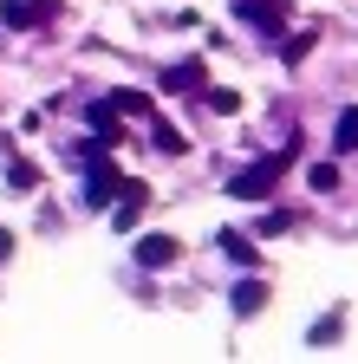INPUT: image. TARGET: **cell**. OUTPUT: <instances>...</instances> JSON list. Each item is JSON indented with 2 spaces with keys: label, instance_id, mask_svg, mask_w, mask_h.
<instances>
[{
  "label": "cell",
  "instance_id": "5b68a950",
  "mask_svg": "<svg viewBox=\"0 0 358 364\" xmlns=\"http://www.w3.org/2000/svg\"><path fill=\"white\" fill-rule=\"evenodd\" d=\"M228 306H235L241 318H254V312L267 306V280H254V273H248V280H235V293H228Z\"/></svg>",
  "mask_w": 358,
  "mask_h": 364
},
{
  "label": "cell",
  "instance_id": "7a4b0ae2",
  "mask_svg": "<svg viewBox=\"0 0 358 364\" xmlns=\"http://www.w3.org/2000/svg\"><path fill=\"white\" fill-rule=\"evenodd\" d=\"M117 189H124V176H117L105 156L85 163V189H78V202H85V208H111V202H117Z\"/></svg>",
  "mask_w": 358,
  "mask_h": 364
},
{
  "label": "cell",
  "instance_id": "52a82bcc",
  "mask_svg": "<svg viewBox=\"0 0 358 364\" xmlns=\"http://www.w3.org/2000/svg\"><path fill=\"white\" fill-rule=\"evenodd\" d=\"M144 202H150V196H144V182H124V202L111 208V221H117V228H137V215H144Z\"/></svg>",
  "mask_w": 358,
  "mask_h": 364
},
{
  "label": "cell",
  "instance_id": "7c38bea8",
  "mask_svg": "<svg viewBox=\"0 0 358 364\" xmlns=\"http://www.w3.org/2000/svg\"><path fill=\"white\" fill-rule=\"evenodd\" d=\"M7 182H14L20 196H33V189H39V169H33V163H7Z\"/></svg>",
  "mask_w": 358,
  "mask_h": 364
},
{
  "label": "cell",
  "instance_id": "30bf717a",
  "mask_svg": "<svg viewBox=\"0 0 358 364\" xmlns=\"http://www.w3.org/2000/svg\"><path fill=\"white\" fill-rule=\"evenodd\" d=\"M332 144H339V156H345V150H358V105H352V111H339V124H332Z\"/></svg>",
  "mask_w": 358,
  "mask_h": 364
},
{
  "label": "cell",
  "instance_id": "ba28073f",
  "mask_svg": "<svg viewBox=\"0 0 358 364\" xmlns=\"http://www.w3.org/2000/svg\"><path fill=\"white\" fill-rule=\"evenodd\" d=\"M345 332V306H332V312H320V318H312V332H306V345H332Z\"/></svg>",
  "mask_w": 358,
  "mask_h": 364
},
{
  "label": "cell",
  "instance_id": "2e32d148",
  "mask_svg": "<svg viewBox=\"0 0 358 364\" xmlns=\"http://www.w3.org/2000/svg\"><path fill=\"white\" fill-rule=\"evenodd\" d=\"M14 254V235H7V228H0V260H7Z\"/></svg>",
  "mask_w": 358,
  "mask_h": 364
},
{
  "label": "cell",
  "instance_id": "3957f363",
  "mask_svg": "<svg viewBox=\"0 0 358 364\" xmlns=\"http://www.w3.org/2000/svg\"><path fill=\"white\" fill-rule=\"evenodd\" d=\"M176 254H183V241H176V235H144V241H137V267H150V273L169 267Z\"/></svg>",
  "mask_w": 358,
  "mask_h": 364
},
{
  "label": "cell",
  "instance_id": "6da1fadb",
  "mask_svg": "<svg viewBox=\"0 0 358 364\" xmlns=\"http://www.w3.org/2000/svg\"><path fill=\"white\" fill-rule=\"evenodd\" d=\"M280 176H287V150H274V156H260V163L235 169V176H228V196H235V202H267Z\"/></svg>",
  "mask_w": 358,
  "mask_h": 364
},
{
  "label": "cell",
  "instance_id": "4fadbf2b",
  "mask_svg": "<svg viewBox=\"0 0 358 364\" xmlns=\"http://www.w3.org/2000/svg\"><path fill=\"white\" fill-rule=\"evenodd\" d=\"M209 111H221V117H235V111H241V91H228V85H221V91H209Z\"/></svg>",
  "mask_w": 358,
  "mask_h": 364
},
{
  "label": "cell",
  "instance_id": "8992f818",
  "mask_svg": "<svg viewBox=\"0 0 358 364\" xmlns=\"http://www.w3.org/2000/svg\"><path fill=\"white\" fill-rule=\"evenodd\" d=\"M202 85H209L202 59H189V65H169V72H163V91H202Z\"/></svg>",
  "mask_w": 358,
  "mask_h": 364
},
{
  "label": "cell",
  "instance_id": "8fae6325",
  "mask_svg": "<svg viewBox=\"0 0 358 364\" xmlns=\"http://www.w3.org/2000/svg\"><path fill=\"white\" fill-rule=\"evenodd\" d=\"M39 14H46V7H33V0H7V7H0V20H7L14 33H20V26H33Z\"/></svg>",
  "mask_w": 358,
  "mask_h": 364
},
{
  "label": "cell",
  "instance_id": "9c48e42d",
  "mask_svg": "<svg viewBox=\"0 0 358 364\" xmlns=\"http://www.w3.org/2000/svg\"><path fill=\"white\" fill-rule=\"evenodd\" d=\"M215 241H221V254H228V260H241V267H254V260H260V254H254V235H235V228H221Z\"/></svg>",
  "mask_w": 358,
  "mask_h": 364
},
{
  "label": "cell",
  "instance_id": "277c9868",
  "mask_svg": "<svg viewBox=\"0 0 358 364\" xmlns=\"http://www.w3.org/2000/svg\"><path fill=\"white\" fill-rule=\"evenodd\" d=\"M241 20H248V26H260V33H280L287 7H280V0H241Z\"/></svg>",
  "mask_w": 358,
  "mask_h": 364
},
{
  "label": "cell",
  "instance_id": "5bb4252c",
  "mask_svg": "<svg viewBox=\"0 0 358 364\" xmlns=\"http://www.w3.org/2000/svg\"><path fill=\"white\" fill-rule=\"evenodd\" d=\"M157 150H169V156H183V150H189V136H183V130H169V124H157Z\"/></svg>",
  "mask_w": 358,
  "mask_h": 364
},
{
  "label": "cell",
  "instance_id": "9a60e30c",
  "mask_svg": "<svg viewBox=\"0 0 358 364\" xmlns=\"http://www.w3.org/2000/svg\"><path fill=\"white\" fill-rule=\"evenodd\" d=\"M306 182L326 196V189H339V169H332V163H312V169H306Z\"/></svg>",
  "mask_w": 358,
  "mask_h": 364
}]
</instances>
